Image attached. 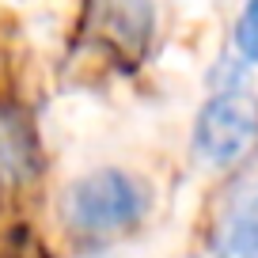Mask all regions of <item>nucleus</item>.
Listing matches in <instances>:
<instances>
[{
	"label": "nucleus",
	"instance_id": "f257e3e1",
	"mask_svg": "<svg viewBox=\"0 0 258 258\" xmlns=\"http://www.w3.org/2000/svg\"><path fill=\"white\" fill-rule=\"evenodd\" d=\"M148 209V190L125 171H95L69 186L64 194V217L76 232H121L137 224Z\"/></svg>",
	"mask_w": 258,
	"mask_h": 258
},
{
	"label": "nucleus",
	"instance_id": "f03ea898",
	"mask_svg": "<svg viewBox=\"0 0 258 258\" xmlns=\"http://www.w3.org/2000/svg\"><path fill=\"white\" fill-rule=\"evenodd\" d=\"M258 137V99L247 88H217L194 121V152L205 167H228Z\"/></svg>",
	"mask_w": 258,
	"mask_h": 258
},
{
	"label": "nucleus",
	"instance_id": "7ed1b4c3",
	"mask_svg": "<svg viewBox=\"0 0 258 258\" xmlns=\"http://www.w3.org/2000/svg\"><path fill=\"white\" fill-rule=\"evenodd\" d=\"M217 258H258V178L235 190L213 243Z\"/></svg>",
	"mask_w": 258,
	"mask_h": 258
},
{
	"label": "nucleus",
	"instance_id": "20e7f679",
	"mask_svg": "<svg viewBox=\"0 0 258 258\" xmlns=\"http://www.w3.org/2000/svg\"><path fill=\"white\" fill-rule=\"evenodd\" d=\"M103 19L125 42H141L152 31V0H103Z\"/></svg>",
	"mask_w": 258,
	"mask_h": 258
},
{
	"label": "nucleus",
	"instance_id": "39448f33",
	"mask_svg": "<svg viewBox=\"0 0 258 258\" xmlns=\"http://www.w3.org/2000/svg\"><path fill=\"white\" fill-rule=\"evenodd\" d=\"M235 49L247 61H258V0H247V8L239 12L235 23Z\"/></svg>",
	"mask_w": 258,
	"mask_h": 258
}]
</instances>
